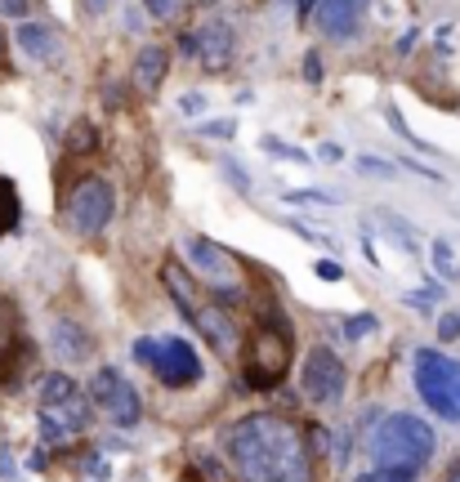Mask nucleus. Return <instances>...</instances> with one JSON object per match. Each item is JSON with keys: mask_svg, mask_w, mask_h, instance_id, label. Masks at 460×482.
I'll use <instances>...</instances> for the list:
<instances>
[{"mask_svg": "<svg viewBox=\"0 0 460 482\" xmlns=\"http://www.w3.org/2000/svg\"><path fill=\"white\" fill-rule=\"evenodd\" d=\"M291 366V326L273 299H259V331L250 340L246 358V384L250 388H273Z\"/></svg>", "mask_w": 460, "mask_h": 482, "instance_id": "3", "label": "nucleus"}, {"mask_svg": "<svg viewBox=\"0 0 460 482\" xmlns=\"http://www.w3.org/2000/svg\"><path fill=\"white\" fill-rule=\"evenodd\" d=\"M434 429H429V420H420V415H411V411H398V415H389V420H380V429L371 433V456H375V465L380 469H420V465H429V456H434Z\"/></svg>", "mask_w": 460, "mask_h": 482, "instance_id": "2", "label": "nucleus"}, {"mask_svg": "<svg viewBox=\"0 0 460 482\" xmlns=\"http://www.w3.org/2000/svg\"><path fill=\"white\" fill-rule=\"evenodd\" d=\"M452 482H460V469H452Z\"/></svg>", "mask_w": 460, "mask_h": 482, "instance_id": "38", "label": "nucleus"}, {"mask_svg": "<svg viewBox=\"0 0 460 482\" xmlns=\"http://www.w3.org/2000/svg\"><path fill=\"white\" fill-rule=\"evenodd\" d=\"M229 465L241 482H313V460L304 429L286 415L259 411L224 433Z\"/></svg>", "mask_w": 460, "mask_h": 482, "instance_id": "1", "label": "nucleus"}, {"mask_svg": "<svg viewBox=\"0 0 460 482\" xmlns=\"http://www.w3.org/2000/svg\"><path fill=\"white\" fill-rule=\"evenodd\" d=\"M18 224V201H14V188L0 179V233Z\"/></svg>", "mask_w": 460, "mask_h": 482, "instance_id": "22", "label": "nucleus"}, {"mask_svg": "<svg viewBox=\"0 0 460 482\" xmlns=\"http://www.w3.org/2000/svg\"><path fill=\"white\" fill-rule=\"evenodd\" d=\"M161 281H166V290L175 295V308H179V313H184V317L193 322V317H197V308L206 304V299L197 295L193 277H188V272H184L179 263H166V268H161Z\"/></svg>", "mask_w": 460, "mask_h": 482, "instance_id": "17", "label": "nucleus"}, {"mask_svg": "<svg viewBox=\"0 0 460 482\" xmlns=\"http://www.w3.org/2000/svg\"><path fill=\"white\" fill-rule=\"evenodd\" d=\"M152 370H157V379L166 388H188V384L202 379V362L193 353V344L175 340V335L161 340V344H152Z\"/></svg>", "mask_w": 460, "mask_h": 482, "instance_id": "9", "label": "nucleus"}, {"mask_svg": "<svg viewBox=\"0 0 460 482\" xmlns=\"http://www.w3.org/2000/svg\"><path fill=\"white\" fill-rule=\"evenodd\" d=\"M197 134H215V138H232L237 134V120H202Z\"/></svg>", "mask_w": 460, "mask_h": 482, "instance_id": "26", "label": "nucleus"}, {"mask_svg": "<svg viewBox=\"0 0 460 482\" xmlns=\"http://www.w3.org/2000/svg\"><path fill=\"white\" fill-rule=\"evenodd\" d=\"M193 326L202 331V340H206L224 362H237V353H241V331H237V322L229 317V308H220L215 299H206V304L197 308Z\"/></svg>", "mask_w": 460, "mask_h": 482, "instance_id": "11", "label": "nucleus"}, {"mask_svg": "<svg viewBox=\"0 0 460 482\" xmlns=\"http://www.w3.org/2000/svg\"><path fill=\"white\" fill-rule=\"evenodd\" d=\"M14 340H18V317H14V304H9V299H0V362L9 358Z\"/></svg>", "mask_w": 460, "mask_h": 482, "instance_id": "20", "label": "nucleus"}, {"mask_svg": "<svg viewBox=\"0 0 460 482\" xmlns=\"http://www.w3.org/2000/svg\"><path fill=\"white\" fill-rule=\"evenodd\" d=\"M113 210H116V197H113V183L108 179H81L72 192H68V224L72 233L81 237H95L113 224Z\"/></svg>", "mask_w": 460, "mask_h": 482, "instance_id": "6", "label": "nucleus"}, {"mask_svg": "<svg viewBox=\"0 0 460 482\" xmlns=\"http://www.w3.org/2000/svg\"><path fill=\"white\" fill-rule=\"evenodd\" d=\"M232 49H237V31L224 18H211V22H202L193 31V58H202V67H211V72L229 67Z\"/></svg>", "mask_w": 460, "mask_h": 482, "instance_id": "13", "label": "nucleus"}, {"mask_svg": "<svg viewBox=\"0 0 460 482\" xmlns=\"http://www.w3.org/2000/svg\"><path fill=\"white\" fill-rule=\"evenodd\" d=\"M184 250H188V259H193V272L202 277V286L211 290V299H215L220 308H232V304L246 299V290H241V268H237V259H232L220 241L188 237Z\"/></svg>", "mask_w": 460, "mask_h": 482, "instance_id": "5", "label": "nucleus"}, {"mask_svg": "<svg viewBox=\"0 0 460 482\" xmlns=\"http://www.w3.org/2000/svg\"><path fill=\"white\" fill-rule=\"evenodd\" d=\"M90 406H99L121 429L139 424V415H143V402H139L134 384H130L116 366H99V370L90 375Z\"/></svg>", "mask_w": 460, "mask_h": 482, "instance_id": "7", "label": "nucleus"}, {"mask_svg": "<svg viewBox=\"0 0 460 482\" xmlns=\"http://www.w3.org/2000/svg\"><path fill=\"white\" fill-rule=\"evenodd\" d=\"M143 9H148L152 18H175V13L184 9V0H143Z\"/></svg>", "mask_w": 460, "mask_h": 482, "instance_id": "25", "label": "nucleus"}, {"mask_svg": "<svg viewBox=\"0 0 460 482\" xmlns=\"http://www.w3.org/2000/svg\"><path fill=\"white\" fill-rule=\"evenodd\" d=\"M90 415H95L90 397L72 393V397H63V402H54V406H41V433H45V442H50V447H63L68 438L86 433Z\"/></svg>", "mask_w": 460, "mask_h": 482, "instance_id": "10", "label": "nucleus"}, {"mask_svg": "<svg viewBox=\"0 0 460 482\" xmlns=\"http://www.w3.org/2000/svg\"><path fill=\"white\" fill-rule=\"evenodd\" d=\"M309 9H318V0H300V13H309Z\"/></svg>", "mask_w": 460, "mask_h": 482, "instance_id": "36", "label": "nucleus"}, {"mask_svg": "<svg viewBox=\"0 0 460 482\" xmlns=\"http://www.w3.org/2000/svg\"><path fill=\"white\" fill-rule=\"evenodd\" d=\"M166 72H170V49H166V45H143V49L134 54L130 76H134V85H139L143 94L161 90V85H166Z\"/></svg>", "mask_w": 460, "mask_h": 482, "instance_id": "16", "label": "nucleus"}, {"mask_svg": "<svg viewBox=\"0 0 460 482\" xmlns=\"http://www.w3.org/2000/svg\"><path fill=\"white\" fill-rule=\"evenodd\" d=\"M371 0H318L313 9V22L327 40H353L362 31V18H366Z\"/></svg>", "mask_w": 460, "mask_h": 482, "instance_id": "12", "label": "nucleus"}, {"mask_svg": "<svg viewBox=\"0 0 460 482\" xmlns=\"http://www.w3.org/2000/svg\"><path fill=\"white\" fill-rule=\"evenodd\" d=\"M313 272H318L322 281H340V277H345V268H340L336 259H318V263H313Z\"/></svg>", "mask_w": 460, "mask_h": 482, "instance_id": "29", "label": "nucleus"}, {"mask_svg": "<svg viewBox=\"0 0 460 482\" xmlns=\"http://www.w3.org/2000/svg\"><path fill=\"white\" fill-rule=\"evenodd\" d=\"M0 63H5V31H0Z\"/></svg>", "mask_w": 460, "mask_h": 482, "instance_id": "37", "label": "nucleus"}, {"mask_svg": "<svg viewBox=\"0 0 460 482\" xmlns=\"http://www.w3.org/2000/svg\"><path fill=\"white\" fill-rule=\"evenodd\" d=\"M0 482H18V469H14V456L0 451Z\"/></svg>", "mask_w": 460, "mask_h": 482, "instance_id": "32", "label": "nucleus"}, {"mask_svg": "<svg viewBox=\"0 0 460 482\" xmlns=\"http://www.w3.org/2000/svg\"><path fill=\"white\" fill-rule=\"evenodd\" d=\"M353 482H416L411 469H371V474H357Z\"/></svg>", "mask_w": 460, "mask_h": 482, "instance_id": "24", "label": "nucleus"}, {"mask_svg": "<svg viewBox=\"0 0 460 482\" xmlns=\"http://www.w3.org/2000/svg\"><path fill=\"white\" fill-rule=\"evenodd\" d=\"M375 326H380V322H375L371 313H353V317H345V340H366Z\"/></svg>", "mask_w": 460, "mask_h": 482, "instance_id": "21", "label": "nucleus"}, {"mask_svg": "<svg viewBox=\"0 0 460 482\" xmlns=\"http://www.w3.org/2000/svg\"><path fill=\"white\" fill-rule=\"evenodd\" d=\"M438 335H443V340H460V308L438 317Z\"/></svg>", "mask_w": 460, "mask_h": 482, "instance_id": "28", "label": "nucleus"}, {"mask_svg": "<svg viewBox=\"0 0 460 482\" xmlns=\"http://www.w3.org/2000/svg\"><path fill=\"white\" fill-rule=\"evenodd\" d=\"M434 263H438V272H443V277H452L456 254H452V245H447V241H434Z\"/></svg>", "mask_w": 460, "mask_h": 482, "instance_id": "27", "label": "nucleus"}, {"mask_svg": "<svg viewBox=\"0 0 460 482\" xmlns=\"http://www.w3.org/2000/svg\"><path fill=\"white\" fill-rule=\"evenodd\" d=\"M50 349L59 353V362H68V366H81V362L95 358V335H90L81 322H72V317H59V322L50 326Z\"/></svg>", "mask_w": 460, "mask_h": 482, "instance_id": "14", "label": "nucleus"}, {"mask_svg": "<svg viewBox=\"0 0 460 482\" xmlns=\"http://www.w3.org/2000/svg\"><path fill=\"white\" fill-rule=\"evenodd\" d=\"M90 147H99V129H95V120H77L72 134H68V152L81 156V152H90Z\"/></svg>", "mask_w": 460, "mask_h": 482, "instance_id": "19", "label": "nucleus"}, {"mask_svg": "<svg viewBox=\"0 0 460 482\" xmlns=\"http://www.w3.org/2000/svg\"><path fill=\"white\" fill-rule=\"evenodd\" d=\"M304 76H309L313 85L322 81V63H318V54H309V58H304Z\"/></svg>", "mask_w": 460, "mask_h": 482, "instance_id": "33", "label": "nucleus"}, {"mask_svg": "<svg viewBox=\"0 0 460 482\" xmlns=\"http://www.w3.org/2000/svg\"><path fill=\"white\" fill-rule=\"evenodd\" d=\"M14 45L32 58V63H50V58H59V49H63V36H59V27L54 22H36V18H23L18 22V31H14Z\"/></svg>", "mask_w": 460, "mask_h": 482, "instance_id": "15", "label": "nucleus"}, {"mask_svg": "<svg viewBox=\"0 0 460 482\" xmlns=\"http://www.w3.org/2000/svg\"><path fill=\"white\" fill-rule=\"evenodd\" d=\"M411 375H416L420 402H425L438 420L460 424V362L438 353V349H416Z\"/></svg>", "mask_w": 460, "mask_h": 482, "instance_id": "4", "label": "nucleus"}, {"mask_svg": "<svg viewBox=\"0 0 460 482\" xmlns=\"http://www.w3.org/2000/svg\"><path fill=\"white\" fill-rule=\"evenodd\" d=\"M134 358H139V362H148V366H152V340H139V344H134Z\"/></svg>", "mask_w": 460, "mask_h": 482, "instance_id": "34", "label": "nucleus"}, {"mask_svg": "<svg viewBox=\"0 0 460 482\" xmlns=\"http://www.w3.org/2000/svg\"><path fill=\"white\" fill-rule=\"evenodd\" d=\"M407 304H411L416 313H429V308H434V290H411V295H407Z\"/></svg>", "mask_w": 460, "mask_h": 482, "instance_id": "31", "label": "nucleus"}, {"mask_svg": "<svg viewBox=\"0 0 460 482\" xmlns=\"http://www.w3.org/2000/svg\"><path fill=\"white\" fill-rule=\"evenodd\" d=\"M264 152H277L282 161H300V165L309 161V152H304V147H291V143H282V138H273V134H264Z\"/></svg>", "mask_w": 460, "mask_h": 482, "instance_id": "23", "label": "nucleus"}, {"mask_svg": "<svg viewBox=\"0 0 460 482\" xmlns=\"http://www.w3.org/2000/svg\"><path fill=\"white\" fill-rule=\"evenodd\" d=\"M72 393H77V379H72L68 370H54V375L41 384V406H54V402L72 397Z\"/></svg>", "mask_w": 460, "mask_h": 482, "instance_id": "18", "label": "nucleus"}, {"mask_svg": "<svg viewBox=\"0 0 460 482\" xmlns=\"http://www.w3.org/2000/svg\"><path fill=\"white\" fill-rule=\"evenodd\" d=\"M318 156H322V161H340V156H345V152H340V147H336V143H322V147H318Z\"/></svg>", "mask_w": 460, "mask_h": 482, "instance_id": "35", "label": "nucleus"}, {"mask_svg": "<svg viewBox=\"0 0 460 482\" xmlns=\"http://www.w3.org/2000/svg\"><path fill=\"white\" fill-rule=\"evenodd\" d=\"M300 384H304V397H309V402L331 406V402H340V397H345L348 370H345V362L336 358L331 349H322V344H318V349H309V358H304Z\"/></svg>", "mask_w": 460, "mask_h": 482, "instance_id": "8", "label": "nucleus"}, {"mask_svg": "<svg viewBox=\"0 0 460 482\" xmlns=\"http://www.w3.org/2000/svg\"><path fill=\"white\" fill-rule=\"evenodd\" d=\"M202 4H215V0H202Z\"/></svg>", "mask_w": 460, "mask_h": 482, "instance_id": "39", "label": "nucleus"}, {"mask_svg": "<svg viewBox=\"0 0 460 482\" xmlns=\"http://www.w3.org/2000/svg\"><path fill=\"white\" fill-rule=\"evenodd\" d=\"M0 13L23 22V13H32V0H0Z\"/></svg>", "mask_w": 460, "mask_h": 482, "instance_id": "30", "label": "nucleus"}]
</instances>
